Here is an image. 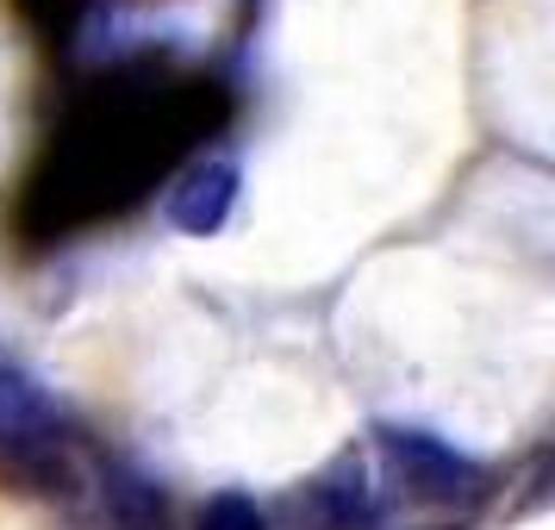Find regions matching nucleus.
I'll list each match as a JSON object with an SVG mask.
<instances>
[{
	"label": "nucleus",
	"instance_id": "1",
	"mask_svg": "<svg viewBox=\"0 0 555 530\" xmlns=\"http://www.w3.org/2000/svg\"><path fill=\"white\" fill-rule=\"evenodd\" d=\"M380 455L393 462V475L412 487V500L425 505H480L493 493V468L462 455L450 437H437L425 425H375Z\"/></svg>",
	"mask_w": 555,
	"mask_h": 530
},
{
	"label": "nucleus",
	"instance_id": "2",
	"mask_svg": "<svg viewBox=\"0 0 555 530\" xmlns=\"http://www.w3.org/2000/svg\"><path fill=\"white\" fill-rule=\"evenodd\" d=\"M375 487H369V462L356 450L331 455L325 468L300 487H287V500L269 512L281 530H369L375 525Z\"/></svg>",
	"mask_w": 555,
	"mask_h": 530
},
{
	"label": "nucleus",
	"instance_id": "3",
	"mask_svg": "<svg viewBox=\"0 0 555 530\" xmlns=\"http://www.w3.org/2000/svg\"><path fill=\"white\" fill-rule=\"evenodd\" d=\"M63 443V405L20 356H0V450L51 455Z\"/></svg>",
	"mask_w": 555,
	"mask_h": 530
},
{
	"label": "nucleus",
	"instance_id": "4",
	"mask_svg": "<svg viewBox=\"0 0 555 530\" xmlns=\"http://www.w3.org/2000/svg\"><path fill=\"white\" fill-rule=\"evenodd\" d=\"M237 188H244V169L231 163V156H201V163H188L176 181H169V194H163V219L188 237H212V231H225V219L237 212Z\"/></svg>",
	"mask_w": 555,
	"mask_h": 530
},
{
	"label": "nucleus",
	"instance_id": "5",
	"mask_svg": "<svg viewBox=\"0 0 555 530\" xmlns=\"http://www.w3.org/2000/svg\"><path fill=\"white\" fill-rule=\"evenodd\" d=\"M101 500L119 530H169V493L138 468H106Z\"/></svg>",
	"mask_w": 555,
	"mask_h": 530
},
{
	"label": "nucleus",
	"instance_id": "6",
	"mask_svg": "<svg viewBox=\"0 0 555 530\" xmlns=\"http://www.w3.org/2000/svg\"><path fill=\"white\" fill-rule=\"evenodd\" d=\"M194 530H275V525H269V505L256 500V493L225 487V493H212V500L201 505V525Z\"/></svg>",
	"mask_w": 555,
	"mask_h": 530
}]
</instances>
